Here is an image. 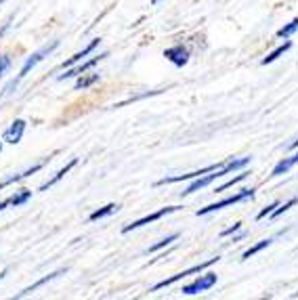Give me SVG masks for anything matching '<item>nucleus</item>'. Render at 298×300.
Returning <instances> with one entry per match:
<instances>
[{
    "label": "nucleus",
    "mask_w": 298,
    "mask_h": 300,
    "mask_svg": "<svg viewBox=\"0 0 298 300\" xmlns=\"http://www.w3.org/2000/svg\"><path fill=\"white\" fill-rule=\"evenodd\" d=\"M11 63H13V61H11L9 55H0V78H3V76L7 74V69L11 67Z\"/></svg>",
    "instance_id": "obj_24"
},
{
    "label": "nucleus",
    "mask_w": 298,
    "mask_h": 300,
    "mask_svg": "<svg viewBox=\"0 0 298 300\" xmlns=\"http://www.w3.org/2000/svg\"><path fill=\"white\" fill-rule=\"evenodd\" d=\"M118 208H120L118 204H107V206L99 208V210L90 212L88 221H90V223H95V221H101V218H105V216H109V214H113V212H118Z\"/></svg>",
    "instance_id": "obj_16"
},
{
    "label": "nucleus",
    "mask_w": 298,
    "mask_h": 300,
    "mask_svg": "<svg viewBox=\"0 0 298 300\" xmlns=\"http://www.w3.org/2000/svg\"><path fill=\"white\" fill-rule=\"evenodd\" d=\"M30 197H32V191H30V189H21V191L13 193V195L9 197V202H11V206H13V208H17V206H24Z\"/></svg>",
    "instance_id": "obj_19"
},
{
    "label": "nucleus",
    "mask_w": 298,
    "mask_h": 300,
    "mask_svg": "<svg viewBox=\"0 0 298 300\" xmlns=\"http://www.w3.org/2000/svg\"><path fill=\"white\" fill-rule=\"evenodd\" d=\"M5 275H7V271H3V273H0V279H3V277H5Z\"/></svg>",
    "instance_id": "obj_30"
},
{
    "label": "nucleus",
    "mask_w": 298,
    "mask_h": 300,
    "mask_svg": "<svg viewBox=\"0 0 298 300\" xmlns=\"http://www.w3.org/2000/svg\"><path fill=\"white\" fill-rule=\"evenodd\" d=\"M164 57H166L174 67H185L187 61H189V51H187V46L174 44V46H168V49L164 51Z\"/></svg>",
    "instance_id": "obj_8"
},
{
    "label": "nucleus",
    "mask_w": 298,
    "mask_h": 300,
    "mask_svg": "<svg viewBox=\"0 0 298 300\" xmlns=\"http://www.w3.org/2000/svg\"><path fill=\"white\" fill-rule=\"evenodd\" d=\"M5 3H7V0H0V7H3V5H5Z\"/></svg>",
    "instance_id": "obj_31"
},
{
    "label": "nucleus",
    "mask_w": 298,
    "mask_h": 300,
    "mask_svg": "<svg viewBox=\"0 0 298 300\" xmlns=\"http://www.w3.org/2000/svg\"><path fill=\"white\" fill-rule=\"evenodd\" d=\"M99 80H101V76H99V74H82V76H78V80H76L74 88H76V90H84V88H88V86L97 84Z\"/></svg>",
    "instance_id": "obj_17"
},
{
    "label": "nucleus",
    "mask_w": 298,
    "mask_h": 300,
    "mask_svg": "<svg viewBox=\"0 0 298 300\" xmlns=\"http://www.w3.org/2000/svg\"><path fill=\"white\" fill-rule=\"evenodd\" d=\"M273 244V239L269 237V239H263V242H259V244H254V246H252V248H248L244 254H242V261H248V258H252V256H254V254H259L261 250H265V248H269Z\"/></svg>",
    "instance_id": "obj_18"
},
{
    "label": "nucleus",
    "mask_w": 298,
    "mask_h": 300,
    "mask_svg": "<svg viewBox=\"0 0 298 300\" xmlns=\"http://www.w3.org/2000/svg\"><path fill=\"white\" fill-rule=\"evenodd\" d=\"M11 206V202H9V197L7 199H3V202H0V212H3V210H7V208Z\"/></svg>",
    "instance_id": "obj_28"
},
{
    "label": "nucleus",
    "mask_w": 298,
    "mask_h": 300,
    "mask_svg": "<svg viewBox=\"0 0 298 300\" xmlns=\"http://www.w3.org/2000/svg\"><path fill=\"white\" fill-rule=\"evenodd\" d=\"M248 164H250V157L229 159V162H225V164H223L221 168H216V170H212V172H208V174H202V176L193 178V183L189 185V187H187L185 191H181V197H183V195H191V193H195V191H200V189H204V187H208V185H210L212 181L223 178V176L231 174V172H235V170H242V168H246Z\"/></svg>",
    "instance_id": "obj_1"
},
{
    "label": "nucleus",
    "mask_w": 298,
    "mask_h": 300,
    "mask_svg": "<svg viewBox=\"0 0 298 300\" xmlns=\"http://www.w3.org/2000/svg\"><path fill=\"white\" fill-rule=\"evenodd\" d=\"M76 164H78V157L70 159V164H65V166H63V168H61V170H59V172H57V174H55L53 178H49L47 183H44V185H42V187H40V191H47V189L55 187V185H57V183H59V181H61V178H63V176H65L67 172H70V170H72V168H74Z\"/></svg>",
    "instance_id": "obj_13"
},
{
    "label": "nucleus",
    "mask_w": 298,
    "mask_h": 300,
    "mask_svg": "<svg viewBox=\"0 0 298 300\" xmlns=\"http://www.w3.org/2000/svg\"><path fill=\"white\" fill-rule=\"evenodd\" d=\"M11 19H13V17H9V19L3 23V28H0V38H3V36H5V32L9 30V26H11Z\"/></svg>",
    "instance_id": "obj_27"
},
{
    "label": "nucleus",
    "mask_w": 298,
    "mask_h": 300,
    "mask_svg": "<svg viewBox=\"0 0 298 300\" xmlns=\"http://www.w3.org/2000/svg\"><path fill=\"white\" fill-rule=\"evenodd\" d=\"M296 202H298V197H292V199H288V202H286L284 206L280 204V206H277V208H275V210L271 212V218H277V216H282L284 212H288L292 206H296Z\"/></svg>",
    "instance_id": "obj_23"
},
{
    "label": "nucleus",
    "mask_w": 298,
    "mask_h": 300,
    "mask_svg": "<svg viewBox=\"0 0 298 300\" xmlns=\"http://www.w3.org/2000/svg\"><path fill=\"white\" fill-rule=\"evenodd\" d=\"M246 176H248V172H246V170H242V172H240L237 176H233V178H229L227 183H223V185H218V187L214 189V193H223V191H227L229 187H233V185H237V183H242V181H244Z\"/></svg>",
    "instance_id": "obj_20"
},
{
    "label": "nucleus",
    "mask_w": 298,
    "mask_h": 300,
    "mask_svg": "<svg viewBox=\"0 0 298 300\" xmlns=\"http://www.w3.org/2000/svg\"><path fill=\"white\" fill-rule=\"evenodd\" d=\"M294 164H298V153H294L292 157H286V159H282L277 166L273 168V172H271V176H282V174H286V172H290V168L294 166Z\"/></svg>",
    "instance_id": "obj_14"
},
{
    "label": "nucleus",
    "mask_w": 298,
    "mask_h": 300,
    "mask_svg": "<svg viewBox=\"0 0 298 300\" xmlns=\"http://www.w3.org/2000/svg\"><path fill=\"white\" fill-rule=\"evenodd\" d=\"M176 210H181V206H166V208H160L157 212H151V214H147V216H143V218H139V221H132L130 225H126V227L122 229V233H130V231L141 229V227H145V225H149V223H155V221H160L162 216L172 214V212H176Z\"/></svg>",
    "instance_id": "obj_6"
},
{
    "label": "nucleus",
    "mask_w": 298,
    "mask_h": 300,
    "mask_svg": "<svg viewBox=\"0 0 298 300\" xmlns=\"http://www.w3.org/2000/svg\"><path fill=\"white\" fill-rule=\"evenodd\" d=\"M242 229V223H235L233 227H229V229H225V231H221V237H227V235H233V233H237V231Z\"/></svg>",
    "instance_id": "obj_26"
},
{
    "label": "nucleus",
    "mask_w": 298,
    "mask_h": 300,
    "mask_svg": "<svg viewBox=\"0 0 298 300\" xmlns=\"http://www.w3.org/2000/svg\"><path fill=\"white\" fill-rule=\"evenodd\" d=\"M254 191L256 189H242L240 193H235V195H231V197H225V199H221V202H214V204H210V206H206V208H200L197 210V216H204V214H210V212H216V210H221V208H227V206H233V204H240V202H246V199H252L254 197Z\"/></svg>",
    "instance_id": "obj_4"
},
{
    "label": "nucleus",
    "mask_w": 298,
    "mask_h": 300,
    "mask_svg": "<svg viewBox=\"0 0 298 300\" xmlns=\"http://www.w3.org/2000/svg\"><path fill=\"white\" fill-rule=\"evenodd\" d=\"M157 3H160V0H153V5H157Z\"/></svg>",
    "instance_id": "obj_33"
},
{
    "label": "nucleus",
    "mask_w": 298,
    "mask_h": 300,
    "mask_svg": "<svg viewBox=\"0 0 298 300\" xmlns=\"http://www.w3.org/2000/svg\"><path fill=\"white\" fill-rule=\"evenodd\" d=\"M277 206H280V202H273V204H269L267 208H263V210L259 212V216H256V218L261 221V218H265V216H271V212H273V210H275V208H277Z\"/></svg>",
    "instance_id": "obj_25"
},
{
    "label": "nucleus",
    "mask_w": 298,
    "mask_h": 300,
    "mask_svg": "<svg viewBox=\"0 0 298 300\" xmlns=\"http://www.w3.org/2000/svg\"><path fill=\"white\" fill-rule=\"evenodd\" d=\"M214 284H216V273H206V275H200L197 279H193L191 284L183 286L181 292L185 294V296H195V294H200V292L210 290Z\"/></svg>",
    "instance_id": "obj_7"
},
{
    "label": "nucleus",
    "mask_w": 298,
    "mask_h": 300,
    "mask_svg": "<svg viewBox=\"0 0 298 300\" xmlns=\"http://www.w3.org/2000/svg\"><path fill=\"white\" fill-rule=\"evenodd\" d=\"M107 57V53H101V55H95V57H90L88 61H80L78 65H72V67H67L65 69V74H61L57 80L59 82H63V80H67V78H78V76H82V74H86V72H90L97 63H101L103 59Z\"/></svg>",
    "instance_id": "obj_5"
},
{
    "label": "nucleus",
    "mask_w": 298,
    "mask_h": 300,
    "mask_svg": "<svg viewBox=\"0 0 298 300\" xmlns=\"http://www.w3.org/2000/svg\"><path fill=\"white\" fill-rule=\"evenodd\" d=\"M296 30H298V17H294L290 23H286L284 28H280V30H277V38H290Z\"/></svg>",
    "instance_id": "obj_22"
},
{
    "label": "nucleus",
    "mask_w": 298,
    "mask_h": 300,
    "mask_svg": "<svg viewBox=\"0 0 298 300\" xmlns=\"http://www.w3.org/2000/svg\"><path fill=\"white\" fill-rule=\"evenodd\" d=\"M176 239H178V233H170L168 237H164V239H160L157 244L149 246V248H147V254H153V252H157V250H162V248L170 246V244H172V242H176Z\"/></svg>",
    "instance_id": "obj_21"
},
{
    "label": "nucleus",
    "mask_w": 298,
    "mask_h": 300,
    "mask_svg": "<svg viewBox=\"0 0 298 300\" xmlns=\"http://www.w3.org/2000/svg\"><path fill=\"white\" fill-rule=\"evenodd\" d=\"M290 147H292V149H296V147H298V138H296V141H294V143H292Z\"/></svg>",
    "instance_id": "obj_29"
},
{
    "label": "nucleus",
    "mask_w": 298,
    "mask_h": 300,
    "mask_svg": "<svg viewBox=\"0 0 298 300\" xmlns=\"http://www.w3.org/2000/svg\"><path fill=\"white\" fill-rule=\"evenodd\" d=\"M99 44H101V38H93V40H90V42L84 46L82 51H78L76 55H72V57L67 59V61H63V63H61V69H67V67H72V65H76V63H80V61H82L86 55H90V53H93V51L97 49Z\"/></svg>",
    "instance_id": "obj_10"
},
{
    "label": "nucleus",
    "mask_w": 298,
    "mask_h": 300,
    "mask_svg": "<svg viewBox=\"0 0 298 300\" xmlns=\"http://www.w3.org/2000/svg\"><path fill=\"white\" fill-rule=\"evenodd\" d=\"M218 261H221V256H212V258H208V261H204V263H200V265L191 267V269H185V271H181V273H176V275L168 277V279H164V282H160V284H155V286L151 288V292H157V290H162V288H168V286H172V284H176V282H181V279H185V277H189V275L202 273L204 269H208V267L216 265Z\"/></svg>",
    "instance_id": "obj_3"
},
{
    "label": "nucleus",
    "mask_w": 298,
    "mask_h": 300,
    "mask_svg": "<svg viewBox=\"0 0 298 300\" xmlns=\"http://www.w3.org/2000/svg\"><path fill=\"white\" fill-rule=\"evenodd\" d=\"M290 49H292V42H290V40H286V42H284V44H280L275 51H271V53H269V55H267L261 63H263V65H269V63H273V61H277V59H280L284 53H288Z\"/></svg>",
    "instance_id": "obj_15"
},
{
    "label": "nucleus",
    "mask_w": 298,
    "mask_h": 300,
    "mask_svg": "<svg viewBox=\"0 0 298 300\" xmlns=\"http://www.w3.org/2000/svg\"><path fill=\"white\" fill-rule=\"evenodd\" d=\"M0 151H3V141H0Z\"/></svg>",
    "instance_id": "obj_32"
},
{
    "label": "nucleus",
    "mask_w": 298,
    "mask_h": 300,
    "mask_svg": "<svg viewBox=\"0 0 298 300\" xmlns=\"http://www.w3.org/2000/svg\"><path fill=\"white\" fill-rule=\"evenodd\" d=\"M49 162V157L44 159V162H40V164H34L32 168H28L26 172H21V174H13V176H9L7 181H3L0 183V189H5V187H9V185H13V183H19V181H24V178H28V176H32V174H36L38 170H42L44 168V164Z\"/></svg>",
    "instance_id": "obj_12"
},
{
    "label": "nucleus",
    "mask_w": 298,
    "mask_h": 300,
    "mask_svg": "<svg viewBox=\"0 0 298 300\" xmlns=\"http://www.w3.org/2000/svg\"><path fill=\"white\" fill-rule=\"evenodd\" d=\"M65 273H67V269H59V271H55V273H49V275H44V277H42V279H38L36 284H32V286H30V288H26L24 292H19V294H17V298H24V296H30L32 292H36V290H38V288H42L44 284H49V282L57 279V277H59V275H65Z\"/></svg>",
    "instance_id": "obj_11"
},
{
    "label": "nucleus",
    "mask_w": 298,
    "mask_h": 300,
    "mask_svg": "<svg viewBox=\"0 0 298 300\" xmlns=\"http://www.w3.org/2000/svg\"><path fill=\"white\" fill-rule=\"evenodd\" d=\"M26 126H28V122L26 120H21V118H17L15 122H11V126L3 132V141H7V143H11V145H17L21 138H24V132H26Z\"/></svg>",
    "instance_id": "obj_9"
},
{
    "label": "nucleus",
    "mask_w": 298,
    "mask_h": 300,
    "mask_svg": "<svg viewBox=\"0 0 298 300\" xmlns=\"http://www.w3.org/2000/svg\"><path fill=\"white\" fill-rule=\"evenodd\" d=\"M57 46H59V40H53V42H49V44H44L42 46V49L40 51H36V53H32L28 59H26V63L24 65H21V69H19V74H17V78L15 80H11L7 86H5V90H3V95H9V92H13V88H17V84L21 82V80H24L30 72H32V69L44 59V57H49L55 49H57Z\"/></svg>",
    "instance_id": "obj_2"
}]
</instances>
